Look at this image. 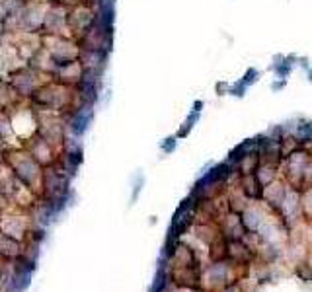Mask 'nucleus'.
Listing matches in <instances>:
<instances>
[{"label":"nucleus","mask_w":312,"mask_h":292,"mask_svg":"<svg viewBox=\"0 0 312 292\" xmlns=\"http://www.w3.org/2000/svg\"><path fill=\"white\" fill-rule=\"evenodd\" d=\"M92 110H90V106H86V108H80V110L74 113V119L73 123H71V127H73V132L74 134H82L88 125H90V121H92Z\"/></svg>","instance_id":"obj_1"},{"label":"nucleus","mask_w":312,"mask_h":292,"mask_svg":"<svg viewBox=\"0 0 312 292\" xmlns=\"http://www.w3.org/2000/svg\"><path fill=\"white\" fill-rule=\"evenodd\" d=\"M257 76H259V72H257L256 68H248V70H246V74H244V78H242V80H244V84H246V86H250V84H254V82H257Z\"/></svg>","instance_id":"obj_6"},{"label":"nucleus","mask_w":312,"mask_h":292,"mask_svg":"<svg viewBox=\"0 0 312 292\" xmlns=\"http://www.w3.org/2000/svg\"><path fill=\"white\" fill-rule=\"evenodd\" d=\"M199 119V113H195L193 111V115H189L187 119H185L184 127L180 128V132H178V138H182V136H187V132H189V128H193V125H195V121Z\"/></svg>","instance_id":"obj_4"},{"label":"nucleus","mask_w":312,"mask_h":292,"mask_svg":"<svg viewBox=\"0 0 312 292\" xmlns=\"http://www.w3.org/2000/svg\"><path fill=\"white\" fill-rule=\"evenodd\" d=\"M16 176H18L22 182L26 183V185H30L32 183V180H34V176H36V170H37V166H36V160L34 158H26L22 164H18L16 168Z\"/></svg>","instance_id":"obj_3"},{"label":"nucleus","mask_w":312,"mask_h":292,"mask_svg":"<svg viewBox=\"0 0 312 292\" xmlns=\"http://www.w3.org/2000/svg\"><path fill=\"white\" fill-rule=\"evenodd\" d=\"M242 191L244 195H248L250 199H257L263 191V185L259 183V180L256 178V174H250V176H244L242 180Z\"/></svg>","instance_id":"obj_2"},{"label":"nucleus","mask_w":312,"mask_h":292,"mask_svg":"<svg viewBox=\"0 0 312 292\" xmlns=\"http://www.w3.org/2000/svg\"><path fill=\"white\" fill-rule=\"evenodd\" d=\"M201 108H203V102H201V100H197V102L193 104V111H195V113H199V111H201Z\"/></svg>","instance_id":"obj_9"},{"label":"nucleus","mask_w":312,"mask_h":292,"mask_svg":"<svg viewBox=\"0 0 312 292\" xmlns=\"http://www.w3.org/2000/svg\"><path fill=\"white\" fill-rule=\"evenodd\" d=\"M176 144H178V136H170V138H166L162 142V150L166 154H170L172 150H176Z\"/></svg>","instance_id":"obj_7"},{"label":"nucleus","mask_w":312,"mask_h":292,"mask_svg":"<svg viewBox=\"0 0 312 292\" xmlns=\"http://www.w3.org/2000/svg\"><path fill=\"white\" fill-rule=\"evenodd\" d=\"M246 84H244V80H238L236 84H232L230 88H228V94H232V96H238V98H242L244 94H246Z\"/></svg>","instance_id":"obj_5"},{"label":"nucleus","mask_w":312,"mask_h":292,"mask_svg":"<svg viewBox=\"0 0 312 292\" xmlns=\"http://www.w3.org/2000/svg\"><path fill=\"white\" fill-rule=\"evenodd\" d=\"M281 88H285V80H283V78H281L279 82H275V84H273V90H275V92H279Z\"/></svg>","instance_id":"obj_8"}]
</instances>
